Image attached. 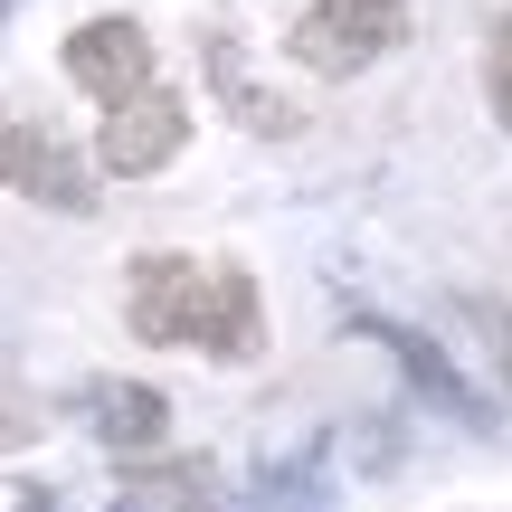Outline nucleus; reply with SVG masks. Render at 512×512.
I'll return each mask as SVG.
<instances>
[{
	"label": "nucleus",
	"mask_w": 512,
	"mask_h": 512,
	"mask_svg": "<svg viewBox=\"0 0 512 512\" xmlns=\"http://www.w3.org/2000/svg\"><path fill=\"white\" fill-rule=\"evenodd\" d=\"M124 323L152 351H209V361H256L266 351V304L247 266H200L181 247H152L124 266Z\"/></svg>",
	"instance_id": "obj_1"
},
{
	"label": "nucleus",
	"mask_w": 512,
	"mask_h": 512,
	"mask_svg": "<svg viewBox=\"0 0 512 512\" xmlns=\"http://www.w3.org/2000/svg\"><path fill=\"white\" fill-rule=\"evenodd\" d=\"M408 38V0H313L285 29V57L313 76H361Z\"/></svg>",
	"instance_id": "obj_2"
},
{
	"label": "nucleus",
	"mask_w": 512,
	"mask_h": 512,
	"mask_svg": "<svg viewBox=\"0 0 512 512\" xmlns=\"http://www.w3.org/2000/svg\"><path fill=\"white\" fill-rule=\"evenodd\" d=\"M0 190L57 209V219H95V162L29 114H0Z\"/></svg>",
	"instance_id": "obj_3"
},
{
	"label": "nucleus",
	"mask_w": 512,
	"mask_h": 512,
	"mask_svg": "<svg viewBox=\"0 0 512 512\" xmlns=\"http://www.w3.org/2000/svg\"><path fill=\"white\" fill-rule=\"evenodd\" d=\"M181 143H190V105L152 76L124 105H105V124H95V171H105V181H152V171L181 162Z\"/></svg>",
	"instance_id": "obj_4"
},
{
	"label": "nucleus",
	"mask_w": 512,
	"mask_h": 512,
	"mask_svg": "<svg viewBox=\"0 0 512 512\" xmlns=\"http://www.w3.org/2000/svg\"><path fill=\"white\" fill-rule=\"evenodd\" d=\"M57 67H67L95 105H124L133 86H152V38H143V19H86V29H67Z\"/></svg>",
	"instance_id": "obj_5"
},
{
	"label": "nucleus",
	"mask_w": 512,
	"mask_h": 512,
	"mask_svg": "<svg viewBox=\"0 0 512 512\" xmlns=\"http://www.w3.org/2000/svg\"><path fill=\"white\" fill-rule=\"evenodd\" d=\"M342 332H361V342H380L389 361L408 370V389H418V399H437V408H446V418H456V427H494V408H484L475 389H465L456 370H446V351L427 342V332L389 323V313H342Z\"/></svg>",
	"instance_id": "obj_6"
},
{
	"label": "nucleus",
	"mask_w": 512,
	"mask_h": 512,
	"mask_svg": "<svg viewBox=\"0 0 512 512\" xmlns=\"http://www.w3.org/2000/svg\"><path fill=\"white\" fill-rule=\"evenodd\" d=\"M86 418H95V446H105L114 465L162 456V437H171V399L143 389V380H95L86 389Z\"/></svg>",
	"instance_id": "obj_7"
},
{
	"label": "nucleus",
	"mask_w": 512,
	"mask_h": 512,
	"mask_svg": "<svg viewBox=\"0 0 512 512\" xmlns=\"http://www.w3.org/2000/svg\"><path fill=\"white\" fill-rule=\"evenodd\" d=\"M209 494H219V465L209 456H133L114 512H209Z\"/></svg>",
	"instance_id": "obj_8"
},
{
	"label": "nucleus",
	"mask_w": 512,
	"mask_h": 512,
	"mask_svg": "<svg viewBox=\"0 0 512 512\" xmlns=\"http://www.w3.org/2000/svg\"><path fill=\"white\" fill-rule=\"evenodd\" d=\"M209 95H219L247 133H266V143H275V133H304V105H285V95L256 86L247 57H238V38H209Z\"/></svg>",
	"instance_id": "obj_9"
},
{
	"label": "nucleus",
	"mask_w": 512,
	"mask_h": 512,
	"mask_svg": "<svg viewBox=\"0 0 512 512\" xmlns=\"http://www.w3.org/2000/svg\"><path fill=\"white\" fill-rule=\"evenodd\" d=\"M38 427H48V408H38L29 389L0 370V456H10V446H38Z\"/></svg>",
	"instance_id": "obj_10"
},
{
	"label": "nucleus",
	"mask_w": 512,
	"mask_h": 512,
	"mask_svg": "<svg viewBox=\"0 0 512 512\" xmlns=\"http://www.w3.org/2000/svg\"><path fill=\"white\" fill-rule=\"evenodd\" d=\"M484 105H494L503 143H512V19L494 29V48H484Z\"/></svg>",
	"instance_id": "obj_11"
},
{
	"label": "nucleus",
	"mask_w": 512,
	"mask_h": 512,
	"mask_svg": "<svg viewBox=\"0 0 512 512\" xmlns=\"http://www.w3.org/2000/svg\"><path fill=\"white\" fill-rule=\"evenodd\" d=\"M503 389H512V323H503Z\"/></svg>",
	"instance_id": "obj_12"
},
{
	"label": "nucleus",
	"mask_w": 512,
	"mask_h": 512,
	"mask_svg": "<svg viewBox=\"0 0 512 512\" xmlns=\"http://www.w3.org/2000/svg\"><path fill=\"white\" fill-rule=\"evenodd\" d=\"M0 10H10V0H0Z\"/></svg>",
	"instance_id": "obj_13"
}]
</instances>
